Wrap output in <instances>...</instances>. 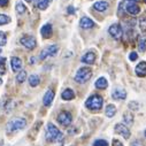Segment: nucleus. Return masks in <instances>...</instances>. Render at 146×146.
I'll return each mask as SVG.
<instances>
[{
  "mask_svg": "<svg viewBox=\"0 0 146 146\" xmlns=\"http://www.w3.org/2000/svg\"><path fill=\"white\" fill-rule=\"evenodd\" d=\"M62 138H63L62 132L53 123H48L46 128V139L48 141H61Z\"/></svg>",
  "mask_w": 146,
  "mask_h": 146,
  "instance_id": "1",
  "label": "nucleus"
},
{
  "mask_svg": "<svg viewBox=\"0 0 146 146\" xmlns=\"http://www.w3.org/2000/svg\"><path fill=\"white\" fill-rule=\"evenodd\" d=\"M102 104H104V99H102L100 96H98V94L91 96V97L88 98V100L85 101L86 108L90 109V111H93V112L100 111L101 107H102Z\"/></svg>",
  "mask_w": 146,
  "mask_h": 146,
  "instance_id": "2",
  "label": "nucleus"
},
{
  "mask_svg": "<svg viewBox=\"0 0 146 146\" xmlns=\"http://www.w3.org/2000/svg\"><path fill=\"white\" fill-rule=\"evenodd\" d=\"M92 77V70L89 67H82L77 70L76 75H75V81L80 84H83L88 82Z\"/></svg>",
  "mask_w": 146,
  "mask_h": 146,
  "instance_id": "3",
  "label": "nucleus"
},
{
  "mask_svg": "<svg viewBox=\"0 0 146 146\" xmlns=\"http://www.w3.org/2000/svg\"><path fill=\"white\" fill-rule=\"evenodd\" d=\"M27 125V121L23 117H15L13 120L9 121V123L7 124V130L8 132H14V131H19L24 129Z\"/></svg>",
  "mask_w": 146,
  "mask_h": 146,
  "instance_id": "4",
  "label": "nucleus"
},
{
  "mask_svg": "<svg viewBox=\"0 0 146 146\" xmlns=\"http://www.w3.org/2000/svg\"><path fill=\"white\" fill-rule=\"evenodd\" d=\"M108 32L112 37L115 39V40H120L123 36V31H122V27L119 24V23H114L109 27L108 29Z\"/></svg>",
  "mask_w": 146,
  "mask_h": 146,
  "instance_id": "5",
  "label": "nucleus"
},
{
  "mask_svg": "<svg viewBox=\"0 0 146 146\" xmlns=\"http://www.w3.org/2000/svg\"><path fill=\"white\" fill-rule=\"evenodd\" d=\"M58 51H59V46H58V45H50V46L45 47V48L40 52L39 59H40V60H45V59L48 58V56H54V55H56Z\"/></svg>",
  "mask_w": 146,
  "mask_h": 146,
  "instance_id": "6",
  "label": "nucleus"
},
{
  "mask_svg": "<svg viewBox=\"0 0 146 146\" xmlns=\"http://www.w3.org/2000/svg\"><path fill=\"white\" fill-rule=\"evenodd\" d=\"M20 43L28 50H33L37 45V42H36V38L32 37V36H23L21 38Z\"/></svg>",
  "mask_w": 146,
  "mask_h": 146,
  "instance_id": "7",
  "label": "nucleus"
},
{
  "mask_svg": "<svg viewBox=\"0 0 146 146\" xmlns=\"http://www.w3.org/2000/svg\"><path fill=\"white\" fill-rule=\"evenodd\" d=\"M71 121H72V116H71V114H70L69 112L63 111V112H61V113L58 115V122H59L60 124L64 125V127L69 125V124L71 123Z\"/></svg>",
  "mask_w": 146,
  "mask_h": 146,
  "instance_id": "8",
  "label": "nucleus"
},
{
  "mask_svg": "<svg viewBox=\"0 0 146 146\" xmlns=\"http://www.w3.org/2000/svg\"><path fill=\"white\" fill-rule=\"evenodd\" d=\"M124 8L127 11V13H129L130 15H137L140 13V7L136 4V3H131V1H127L123 4Z\"/></svg>",
  "mask_w": 146,
  "mask_h": 146,
  "instance_id": "9",
  "label": "nucleus"
},
{
  "mask_svg": "<svg viewBox=\"0 0 146 146\" xmlns=\"http://www.w3.org/2000/svg\"><path fill=\"white\" fill-rule=\"evenodd\" d=\"M115 131L119 135H121L123 138H125V139H129V137H130V130L122 123H117L115 125Z\"/></svg>",
  "mask_w": 146,
  "mask_h": 146,
  "instance_id": "10",
  "label": "nucleus"
},
{
  "mask_svg": "<svg viewBox=\"0 0 146 146\" xmlns=\"http://www.w3.org/2000/svg\"><path fill=\"white\" fill-rule=\"evenodd\" d=\"M136 75L139 77H145L146 76V61H140L136 68H135Z\"/></svg>",
  "mask_w": 146,
  "mask_h": 146,
  "instance_id": "11",
  "label": "nucleus"
},
{
  "mask_svg": "<svg viewBox=\"0 0 146 146\" xmlns=\"http://www.w3.org/2000/svg\"><path fill=\"white\" fill-rule=\"evenodd\" d=\"M80 25H81V28H83V29H91V28L94 27V22H93L90 17L83 16V17L80 20Z\"/></svg>",
  "mask_w": 146,
  "mask_h": 146,
  "instance_id": "12",
  "label": "nucleus"
},
{
  "mask_svg": "<svg viewBox=\"0 0 146 146\" xmlns=\"http://www.w3.org/2000/svg\"><path fill=\"white\" fill-rule=\"evenodd\" d=\"M112 97H113V99H115V100H124V99L127 98V92H125V90L117 88V89H115V90L113 91Z\"/></svg>",
  "mask_w": 146,
  "mask_h": 146,
  "instance_id": "13",
  "label": "nucleus"
},
{
  "mask_svg": "<svg viewBox=\"0 0 146 146\" xmlns=\"http://www.w3.org/2000/svg\"><path fill=\"white\" fill-rule=\"evenodd\" d=\"M53 99H54V91L53 90H51V89H48L47 91H46V93L44 94V98H43V102H44V105L45 106H51V104L53 102Z\"/></svg>",
  "mask_w": 146,
  "mask_h": 146,
  "instance_id": "14",
  "label": "nucleus"
},
{
  "mask_svg": "<svg viewBox=\"0 0 146 146\" xmlns=\"http://www.w3.org/2000/svg\"><path fill=\"white\" fill-rule=\"evenodd\" d=\"M52 32H53V29H52V24L50 23H46L40 29V33L43 36V38H50L52 36Z\"/></svg>",
  "mask_w": 146,
  "mask_h": 146,
  "instance_id": "15",
  "label": "nucleus"
},
{
  "mask_svg": "<svg viewBox=\"0 0 146 146\" xmlns=\"http://www.w3.org/2000/svg\"><path fill=\"white\" fill-rule=\"evenodd\" d=\"M96 61V54L93 52H88L82 56V62L86 64H93Z\"/></svg>",
  "mask_w": 146,
  "mask_h": 146,
  "instance_id": "16",
  "label": "nucleus"
},
{
  "mask_svg": "<svg viewBox=\"0 0 146 146\" xmlns=\"http://www.w3.org/2000/svg\"><path fill=\"white\" fill-rule=\"evenodd\" d=\"M11 66H12L13 71H20L21 68H22V61H21V59L17 58V56H13L11 59Z\"/></svg>",
  "mask_w": 146,
  "mask_h": 146,
  "instance_id": "17",
  "label": "nucleus"
},
{
  "mask_svg": "<svg viewBox=\"0 0 146 146\" xmlns=\"http://www.w3.org/2000/svg\"><path fill=\"white\" fill-rule=\"evenodd\" d=\"M61 97L63 100H72L75 98V93L71 89H66L62 93H61Z\"/></svg>",
  "mask_w": 146,
  "mask_h": 146,
  "instance_id": "18",
  "label": "nucleus"
},
{
  "mask_svg": "<svg viewBox=\"0 0 146 146\" xmlns=\"http://www.w3.org/2000/svg\"><path fill=\"white\" fill-rule=\"evenodd\" d=\"M93 8L96 11H98V12H105L108 8V3H106V1H97V3H94Z\"/></svg>",
  "mask_w": 146,
  "mask_h": 146,
  "instance_id": "19",
  "label": "nucleus"
},
{
  "mask_svg": "<svg viewBox=\"0 0 146 146\" xmlns=\"http://www.w3.org/2000/svg\"><path fill=\"white\" fill-rule=\"evenodd\" d=\"M107 86H108V82H107V80H106L105 77H100V78L97 80V82H96V88H97V89L104 90V89H106Z\"/></svg>",
  "mask_w": 146,
  "mask_h": 146,
  "instance_id": "20",
  "label": "nucleus"
},
{
  "mask_svg": "<svg viewBox=\"0 0 146 146\" xmlns=\"http://www.w3.org/2000/svg\"><path fill=\"white\" fill-rule=\"evenodd\" d=\"M115 114H116V107L114 105H108L106 107V116L113 117Z\"/></svg>",
  "mask_w": 146,
  "mask_h": 146,
  "instance_id": "21",
  "label": "nucleus"
},
{
  "mask_svg": "<svg viewBox=\"0 0 146 146\" xmlns=\"http://www.w3.org/2000/svg\"><path fill=\"white\" fill-rule=\"evenodd\" d=\"M39 82H40V78H39V76L38 75H31L30 77H29V84L32 86V88H35V86H37L38 84H39Z\"/></svg>",
  "mask_w": 146,
  "mask_h": 146,
  "instance_id": "22",
  "label": "nucleus"
},
{
  "mask_svg": "<svg viewBox=\"0 0 146 146\" xmlns=\"http://www.w3.org/2000/svg\"><path fill=\"white\" fill-rule=\"evenodd\" d=\"M52 3V0H38V3H37V7L40 9V11H45L48 5Z\"/></svg>",
  "mask_w": 146,
  "mask_h": 146,
  "instance_id": "23",
  "label": "nucleus"
},
{
  "mask_svg": "<svg viewBox=\"0 0 146 146\" xmlns=\"http://www.w3.org/2000/svg\"><path fill=\"white\" fill-rule=\"evenodd\" d=\"M15 11H16V13H19V14H24V13L27 12V7L24 6L23 3L17 1L16 5H15Z\"/></svg>",
  "mask_w": 146,
  "mask_h": 146,
  "instance_id": "24",
  "label": "nucleus"
},
{
  "mask_svg": "<svg viewBox=\"0 0 146 146\" xmlns=\"http://www.w3.org/2000/svg\"><path fill=\"white\" fill-rule=\"evenodd\" d=\"M27 78V71L25 70H20L19 74L16 75V82L17 83H23Z\"/></svg>",
  "mask_w": 146,
  "mask_h": 146,
  "instance_id": "25",
  "label": "nucleus"
},
{
  "mask_svg": "<svg viewBox=\"0 0 146 146\" xmlns=\"http://www.w3.org/2000/svg\"><path fill=\"white\" fill-rule=\"evenodd\" d=\"M11 22V17L6 14H0V25H5Z\"/></svg>",
  "mask_w": 146,
  "mask_h": 146,
  "instance_id": "26",
  "label": "nucleus"
},
{
  "mask_svg": "<svg viewBox=\"0 0 146 146\" xmlns=\"http://www.w3.org/2000/svg\"><path fill=\"white\" fill-rule=\"evenodd\" d=\"M123 119H124L125 123H128V124H132V123H133V115H132L130 112H127V113H124V115H123Z\"/></svg>",
  "mask_w": 146,
  "mask_h": 146,
  "instance_id": "27",
  "label": "nucleus"
},
{
  "mask_svg": "<svg viewBox=\"0 0 146 146\" xmlns=\"http://www.w3.org/2000/svg\"><path fill=\"white\" fill-rule=\"evenodd\" d=\"M138 48L140 52H145L146 51V39L145 38H140L138 42Z\"/></svg>",
  "mask_w": 146,
  "mask_h": 146,
  "instance_id": "28",
  "label": "nucleus"
},
{
  "mask_svg": "<svg viewBox=\"0 0 146 146\" xmlns=\"http://www.w3.org/2000/svg\"><path fill=\"white\" fill-rule=\"evenodd\" d=\"M6 59L5 58H0V75H4L6 72V67H5Z\"/></svg>",
  "mask_w": 146,
  "mask_h": 146,
  "instance_id": "29",
  "label": "nucleus"
},
{
  "mask_svg": "<svg viewBox=\"0 0 146 146\" xmlns=\"http://www.w3.org/2000/svg\"><path fill=\"white\" fill-rule=\"evenodd\" d=\"M138 23H139V28H140V31H143V32H146V19H145V17H141V19L138 21Z\"/></svg>",
  "mask_w": 146,
  "mask_h": 146,
  "instance_id": "30",
  "label": "nucleus"
},
{
  "mask_svg": "<svg viewBox=\"0 0 146 146\" xmlns=\"http://www.w3.org/2000/svg\"><path fill=\"white\" fill-rule=\"evenodd\" d=\"M6 43H7V37H6L5 32L0 31V46H4V45H6Z\"/></svg>",
  "mask_w": 146,
  "mask_h": 146,
  "instance_id": "31",
  "label": "nucleus"
},
{
  "mask_svg": "<svg viewBox=\"0 0 146 146\" xmlns=\"http://www.w3.org/2000/svg\"><path fill=\"white\" fill-rule=\"evenodd\" d=\"M93 146H108V144H107V141L104 140V139H98V140L94 141Z\"/></svg>",
  "mask_w": 146,
  "mask_h": 146,
  "instance_id": "32",
  "label": "nucleus"
},
{
  "mask_svg": "<svg viewBox=\"0 0 146 146\" xmlns=\"http://www.w3.org/2000/svg\"><path fill=\"white\" fill-rule=\"evenodd\" d=\"M129 59H130V61H136L138 59V54L136 52H131L129 55Z\"/></svg>",
  "mask_w": 146,
  "mask_h": 146,
  "instance_id": "33",
  "label": "nucleus"
},
{
  "mask_svg": "<svg viewBox=\"0 0 146 146\" xmlns=\"http://www.w3.org/2000/svg\"><path fill=\"white\" fill-rule=\"evenodd\" d=\"M129 107H130L131 109H133V111H137V109H138V104H137L136 101H132V102L129 104Z\"/></svg>",
  "mask_w": 146,
  "mask_h": 146,
  "instance_id": "34",
  "label": "nucleus"
},
{
  "mask_svg": "<svg viewBox=\"0 0 146 146\" xmlns=\"http://www.w3.org/2000/svg\"><path fill=\"white\" fill-rule=\"evenodd\" d=\"M113 146H123V144L119 139H114L113 140Z\"/></svg>",
  "mask_w": 146,
  "mask_h": 146,
  "instance_id": "35",
  "label": "nucleus"
},
{
  "mask_svg": "<svg viewBox=\"0 0 146 146\" xmlns=\"http://www.w3.org/2000/svg\"><path fill=\"white\" fill-rule=\"evenodd\" d=\"M8 1H9V0H0V7L6 6L8 4Z\"/></svg>",
  "mask_w": 146,
  "mask_h": 146,
  "instance_id": "36",
  "label": "nucleus"
},
{
  "mask_svg": "<svg viewBox=\"0 0 146 146\" xmlns=\"http://www.w3.org/2000/svg\"><path fill=\"white\" fill-rule=\"evenodd\" d=\"M68 13H69V14H74V13H75L74 7H72V6H69V7H68Z\"/></svg>",
  "mask_w": 146,
  "mask_h": 146,
  "instance_id": "37",
  "label": "nucleus"
},
{
  "mask_svg": "<svg viewBox=\"0 0 146 146\" xmlns=\"http://www.w3.org/2000/svg\"><path fill=\"white\" fill-rule=\"evenodd\" d=\"M132 146H143V144H140L139 141H135L132 143Z\"/></svg>",
  "mask_w": 146,
  "mask_h": 146,
  "instance_id": "38",
  "label": "nucleus"
},
{
  "mask_svg": "<svg viewBox=\"0 0 146 146\" xmlns=\"http://www.w3.org/2000/svg\"><path fill=\"white\" fill-rule=\"evenodd\" d=\"M33 62H36V59H35V58H31V61H30V63H33Z\"/></svg>",
  "mask_w": 146,
  "mask_h": 146,
  "instance_id": "39",
  "label": "nucleus"
},
{
  "mask_svg": "<svg viewBox=\"0 0 146 146\" xmlns=\"http://www.w3.org/2000/svg\"><path fill=\"white\" fill-rule=\"evenodd\" d=\"M128 1H131V3H136V1H138V0H128Z\"/></svg>",
  "mask_w": 146,
  "mask_h": 146,
  "instance_id": "40",
  "label": "nucleus"
},
{
  "mask_svg": "<svg viewBox=\"0 0 146 146\" xmlns=\"http://www.w3.org/2000/svg\"><path fill=\"white\" fill-rule=\"evenodd\" d=\"M1 84H3V80H1V78H0V85H1Z\"/></svg>",
  "mask_w": 146,
  "mask_h": 146,
  "instance_id": "41",
  "label": "nucleus"
},
{
  "mask_svg": "<svg viewBox=\"0 0 146 146\" xmlns=\"http://www.w3.org/2000/svg\"><path fill=\"white\" fill-rule=\"evenodd\" d=\"M25 1H27V3H31V1H32V0H25Z\"/></svg>",
  "mask_w": 146,
  "mask_h": 146,
  "instance_id": "42",
  "label": "nucleus"
},
{
  "mask_svg": "<svg viewBox=\"0 0 146 146\" xmlns=\"http://www.w3.org/2000/svg\"><path fill=\"white\" fill-rule=\"evenodd\" d=\"M145 137H146V130H145Z\"/></svg>",
  "mask_w": 146,
  "mask_h": 146,
  "instance_id": "43",
  "label": "nucleus"
},
{
  "mask_svg": "<svg viewBox=\"0 0 146 146\" xmlns=\"http://www.w3.org/2000/svg\"><path fill=\"white\" fill-rule=\"evenodd\" d=\"M144 1H145V3H146V0H144Z\"/></svg>",
  "mask_w": 146,
  "mask_h": 146,
  "instance_id": "44",
  "label": "nucleus"
}]
</instances>
